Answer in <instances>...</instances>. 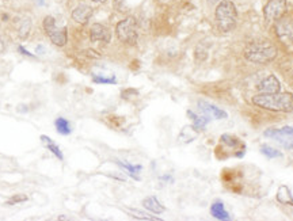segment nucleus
Returning <instances> with one entry per match:
<instances>
[{
  "instance_id": "27",
  "label": "nucleus",
  "mask_w": 293,
  "mask_h": 221,
  "mask_svg": "<svg viewBox=\"0 0 293 221\" xmlns=\"http://www.w3.org/2000/svg\"><path fill=\"white\" fill-rule=\"evenodd\" d=\"M114 5H116L117 9H121V5H122V0H116V2H114Z\"/></svg>"
},
{
  "instance_id": "14",
  "label": "nucleus",
  "mask_w": 293,
  "mask_h": 221,
  "mask_svg": "<svg viewBox=\"0 0 293 221\" xmlns=\"http://www.w3.org/2000/svg\"><path fill=\"white\" fill-rule=\"evenodd\" d=\"M142 205H144V208H145L146 210L155 213V214H160V213L165 212V206L156 199V197H146V198H144V201H142Z\"/></svg>"
},
{
  "instance_id": "3",
  "label": "nucleus",
  "mask_w": 293,
  "mask_h": 221,
  "mask_svg": "<svg viewBox=\"0 0 293 221\" xmlns=\"http://www.w3.org/2000/svg\"><path fill=\"white\" fill-rule=\"evenodd\" d=\"M216 23H217L218 30L223 33H230L236 27L238 23V11L235 5L231 0H223L220 2L214 13Z\"/></svg>"
},
{
  "instance_id": "28",
  "label": "nucleus",
  "mask_w": 293,
  "mask_h": 221,
  "mask_svg": "<svg viewBox=\"0 0 293 221\" xmlns=\"http://www.w3.org/2000/svg\"><path fill=\"white\" fill-rule=\"evenodd\" d=\"M5 52V44L2 42V40H0V54Z\"/></svg>"
},
{
  "instance_id": "29",
  "label": "nucleus",
  "mask_w": 293,
  "mask_h": 221,
  "mask_svg": "<svg viewBox=\"0 0 293 221\" xmlns=\"http://www.w3.org/2000/svg\"><path fill=\"white\" fill-rule=\"evenodd\" d=\"M93 2H95V3H105L106 0H93Z\"/></svg>"
},
{
  "instance_id": "18",
  "label": "nucleus",
  "mask_w": 293,
  "mask_h": 221,
  "mask_svg": "<svg viewBox=\"0 0 293 221\" xmlns=\"http://www.w3.org/2000/svg\"><path fill=\"white\" fill-rule=\"evenodd\" d=\"M41 141L44 142V145L46 146V148H48V150L50 151V152H52L56 158H57V159L62 160V158H64V156H62V152L60 151V148H58V146L48 137V136H41Z\"/></svg>"
},
{
  "instance_id": "24",
  "label": "nucleus",
  "mask_w": 293,
  "mask_h": 221,
  "mask_svg": "<svg viewBox=\"0 0 293 221\" xmlns=\"http://www.w3.org/2000/svg\"><path fill=\"white\" fill-rule=\"evenodd\" d=\"M130 213H132V216L136 217V218H140V220H154V221L160 220V218H158V217L150 216V214H145V213L140 212V210H134V209H132Z\"/></svg>"
},
{
  "instance_id": "23",
  "label": "nucleus",
  "mask_w": 293,
  "mask_h": 221,
  "mask_svg": "<svg viewBox=\"0 0 293 221\" xmlns=\"http://www.w3.org/2000/svg\"><path fill=\"white\" fill-rule=\"evenodd\" d=\"M93 80L95 82V83H99V84H116L117 83V79L116 76L113 75L111 78H103V76H93Z\"/></svg>"
},
{
  "instance_id": "9",
  "label": "nucleus",
  "mask_w": 293,
  "mask_h": 221,
  "mask_svg": "<svg viewBox=\"0 0 293 221\" xmlns=\"http://www.w3.org/2000/svg\"><path fill=\"white\" fill-rule=\"evenodd\" d=\"M90 38L93 42H105L109 44L111 40V34L106 26H103L101 23H95L90 30Z\"/></svg>"
},
{
  "instance_id": "20",
  "label": "nucleus",
  "mask_w": 293,
  "mask_h": 221,
  "mask_svg": "<svg viewBox=\"0 0 293 221\" xmlns=\"http://www.w3.org/2000/svg\"><path fill=\"white\" fill-rule=\"evenodd\" d=\"M54 125H56V129H57V132L60 134H69L71 133V125H69V122L65 118H62V117L61 118H57Z\"/></svg>"
},
{
  "instance_id": "15",
  "label": "nucleus",
  "mask_w": 293,
  "mask_h": 221,
  "mask_svg": "<svg viewBox=\"0 0 293 221\" xmlns=\"http://www.w3.org/2000/svg\"><path fill=\"white\" fill-rule=\"evenodd\" d=\"M277 199L284 205H290L293 206V195L289 190L288 186H280V189L277 191Z\"/></svg>"
},
{
  "instance_id": "2",
  "label": "nucleus",
  "mask_w": 293,
  "mask_h": 221,
  "mask_svg": "<svg viewBox=\"0 0 293 221\" xmlns=\"http://www.w3.org/2000/svg\"><path fill=\"white\" fill-rule=\"evenodd\" d=\"M278 50L269 41H255L250 42L244 49L246 60L254 64H267L277 57Z\"/></svg>"
},
{
  "instance_id": "30",
  "label": "nucleus",
  "mask_w": 293,
  "mask_h": 221,
  "mask_svg": "<svg viewBox=\"0 0 293 221\" xmlns=\"http://www.w3.org/2000/svg\"><path fill=\"white\" fill-rule=\"evenodd\" d=\"M220 0H209V3H217Z\"/></svg>"
},
{
  "instance_id": "16",
  "label": "nucleus",
  "mask_w": 293,
  "mask_h": 221,
  "mask_svg": "<svg viewBox=\"0 0 293 221\" xmlns=\"http://www.w3.org/2000/svg\"><path fill=\"white\" fill-rule=\"evenodd\" d=\"M197 136H198V132H197V129L194 126H185L178 140L181 142H191L193 140H195Z\"/></svg>"
},
{
  "instance_id": "11",
  "label": "nucleus",
  "mask_w": 293,
  "mask_h": 221,
  "mask_svg": "<svg viewBox=\"0 0 293 221\" xmlns=\"http://www.w3.org/2000/svg\"><path fill=\"white\" fill-rule=\"evenodd\" d=\"M198 107H200V110L204 113L205 115H208L209 118H214V120H224L227 118V113L222 109H218V107L213 106V105H210L208 102L200 101L198 102Z\"/></svg>"
},
{
  "instance_id": "22",
  "label": "nucleus",
  "mask_w": 293,
  "mask_h": 221,
  "mask_svg": "<svg viewBox=\"0 0 293 221\" xmlns=\"http://www.w3.org/2000/svg\"><path fill=\"white\" fill-rule=\"evenodd\" d=\"M222 142L224 145L228 146V148H236V146H239L240 144H242L240 140L235 138L234 136H231V134H223Z\"/></svg>"
},
{
  "instance_id": "1",
  "label": "nucleus",
  "mask_w": 293,
  "mask_h": 221,
  "mask_svg": "<svg viewBox=\"0 0 293 221\" xmlns=\"http://www.w3.org/2000/svg\"><path fill=\"white\" fill-rule=\"evenodd\" d=\"M255 106L270 111H282L290 113L293 111V95L289 93H274V94H258L253 98Z\"/></svg>"
},
{
  "instance_id": "5",
  "label": "nucleus",
  "mask_w": 293,
  "mask_h": 221,
  "mask_svg": "<svg viewBox=\"0 0 293 221\" xmlns=\"http://www.w3.org/2000/svg\"><path fill=\"white\" fill-rule=\"evenodd\" d=\"M44 30L46 33V36L49 37V40L52 41L56 46H64L68 41L67 27H60L56 23V19L53 17H46L44 19Z\"/></svg>"
},
{
  "instance_id": "10",
  "label": "nucleus",
  "mask_w": 293,
  "mask_h": 221,
  "mask_svg": "<svg viewBox=\"0 0 293 221\" xmlns=\"http://www.w3.org/2000/svg\"><path fill=\"white\" fill-rule=\"evenodd\" d=\"M258 90H259L261 93L265 94L280 93L281 84L274 75H269L267 78H265L261 83L258 84Z\"/></svg>"
},
{
  "instance_id": "7",
  "label": "nucleus",
  "mask_w": 293,
  "mask_h": 221,
  "mask_svg": "<svg viewBox=\"0 0 293 221\" xmlns=\"http://www.w3.org/2000/svg\"><path fill=\"white\" fill-rule=\"evenodd\" d=\"M266 137H270L275 141H278L281 145H284L288 150H293V128L285 126L281 129H267L263 133Z\"/></svg>"
},
{
  "instance_id": "21",
  "label": "nucleus",
  "mask_w": 293,
  "mask_h": 221,
  "mask_svg": "<svg viewBox=\"0 0 293 221\" xmlns=\"http://www.w3.org/2000/svg\"><path fill=\"white\" fill-rule=\"evenodd\" d=\"M261 152H262L266 158H269V159H274V158H281V156H282V154H281L280 151L275 150V148H273V146L270 145H266V144L261 146Z\"/></svg>"
},
{
  "instance_id": "19",
  "label": "nucleus",
  "mask_w": 293,
  "mask_h": 221,
  "mask_svg": "<svg viewBox=\"0 0 293 221\" xmlns=\"http://www.w3.org/2000/svg\"><path fill=\"white\" fill-rule=\"evenodd\" d=\"M117 164H120L121 167L125 168V170L128 171L129 175L133 178V179H136V181L140 179V178H138V174H140V171H141V166H133V164L122 163V162H117Z\"/></svg>"
},
{
  "instance_id": "17",
  "label": "nucleus",
  "mask_w": 293,
  "mask_h": 221,
  "mask_svg": "<svg viewBox=\"0 0 293 221\" xmlns=\"http://www.w3.org/2000/svg\"><path fill=\"white\" fill-rule=\"evenodd\" d=\"M187 115L193 120V124H194L193 126H194L195 129H204L205 126H206V124L210 121V118H209L208 115H197L191 110L187 111Z\"/></svg>"
},
{
  "instance_id": "6",
  "label": "nucleus",
  "mask_w": 293,
  "mask_h": 221,
  "mask_svg": "<svg viewBox=\"0 0 293 221\" xmlns=\"http://www.w3.org/2000/svg\"><path fill=\"white\" fill-rule=\"evenodd\" d=\"M286 0H269L263 7V17L267 22H274L284 17L286 11Z\"/></svg>"
},
{
  "instance_id": "26",
  "label": "nucleus",
  "mask_w": 293,
  "mask_h": 221,
  "mask_svg": "<svg viewBox=\"0 0 293 221\" xmlns=\"http://www.w3.org/2000/svg\"><path fill=\"white\" fill-rule=\"evenodd\" d=\"M18 50H19V52H22V54H25V56H30V57H34V56H33V54H31V53H29V52H27L26 49L23 48V46H19Z\"/></svg>"
},
{
  "instance_id": "12",
  "label": "nucleus",
  "mask_w": 293,
  "mask_h": 221,
  "mask_svg": "<svg viewBox=\"0 0 293 221\" xmlns=\"http://www.w3.org/2000/svg\"><path fill=\"white\" fill-rule=\"evenodd\" d=\"M93 17V9L87 5H79L74 11H72V18L78 23L86 25L89 22L90 18Z\"/></svg>"
},
{
  "instance_id": "4",
  "label": "nucleus",
  "mask_w": 293,
  "mask_h": 221,
  "mask_svg": "<svg viewBox=\"0 0 293 221\" xmlns=\"http://www.w3.org/2000/svg\"><path fill=\"white\" fill-rule=\"evenodd\" d=\"M116 33L118 40L126 45H134L137 42L138 31L137 21L133 17H128L124 21H121L116 26Z\"/></svg>"
},
{
  "instance_id": "8",
  "label": "nucleus",
  "mask_w": 293,
  "mask_h": 221,
  "mask_svg": "<svg viewBox=\"0 0 293 221\" xmlns=\"http://www.w3.org/2000/svg\"><path fill=\"white\" fill-rule=\"evenodd\" d=\"M275 34L282 41V44L293 42V22L289 18H280L275 25Z\"/></svg>"
},
{
  "instance_id": "25",
  "label": "nucleus",
  "mask_w": 293,
  "mask_h": 221,
  "mask_svg": "<svg viewBox=\"0 0 293 221\" xmlns=\"http://www.w3.org/2000/svg\"><path fill=\"white\" fill-rule=\"evenodd\" d=\"M25 201H27V197L26 195H14L13 198H11V201H9L7 202V205H14V203H18V202H25Z\"/></svg>"
},
{
  "instance_id": "31",
  "label": "nucleus",
  "mask_w": 293,
  "mask_h": 221,
  "mask_svg": "<svg viewBox=\"0 0 293 221\" xmlns=\"http://www.w3.org/2000/svg\"><path fill=\"white\" fill-rule=\"evenodd\" d=\"M38 5H44V0H38Z\"/></svg>"
},
{
  "instance_id": "13",
  "label": "nucleus",
  "mask_w": 293,
  "mask_h": 221,
  "mask_svg": "<svg viewBox=\"0 0 293 221\" xmlns=\"http://www.w3.org/2000/svg\"><path fill=\"white\" fill-rule=\"evenodd\" d=\"M210 213H212V216L214 218H217V220H230L231 217H230V213L226 210V206H224V203L222 201H216L213 202V205L210 206Z\"/></svg>"
}]
</instances>
